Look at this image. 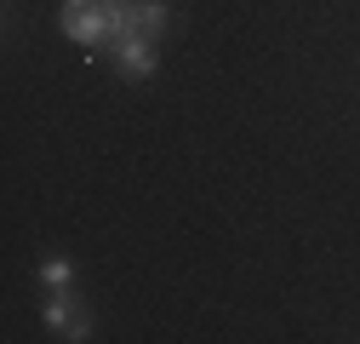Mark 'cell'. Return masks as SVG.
Instances as JSON below:
<instances>
[{
	"label": "cell",
	"instance_id": "obj_5",
	"mask_svg": "<svg viewBox=\"0 0 360 344\" xmlns=\"http://www.w3.org/2000/svg\"><path fill=\"white\" fill-rule=\"evenodd\" d=\"M40 281H46V287L58 293V287H69V281H75V270L63 264V258H52V264H40Z\"/></svg>",
	"mask_w": 360,
	"mask_h": 344
},
{
	"label": "cell",
	"instance_id": "obj_1",
	"mask_svg": "<svg viewBox=\"0 0 360 344\" xmlns=\"http://www.w3.org/2000/svg\"><path fill=\"white\" fill-rule=\"evenodd\" d=\"M126 0H63V35L80 47H115Z\"/></svg>",
	"mask_w": 360,
	"mask_h": 344
},
{
	"label": "cell",
	"instance_id": "obj_4",
	"mask_svg": "<svg viewBox=\"0 0 360 344\" xmlns=\"http://www.w3.org/2000/svg\"><path fill=\"white\" fill-rule=\"evenodd\" d=\"M172 23V12L160 6V0H126V6H120V35H160Z\"/></svg>",
	"mask_w": 360,
	"mask_h": 344
},
{
	"label": "cell",
	"instance_id": "obj_3",
	"mask_svg": "<svg viewBox=\"0 0 360 344\" xmlns=\"http://www.w3.org/2000/svg\"><path fill=\"white\" fill-rule=\"evenodd\" d=\"M46 327H52L58 338H92V321H86V310L69 298V287L52 293V305H46Z\"/></svg>",
	"mask_w": 360,
	"mask_h": 344
},
{
	"label": "cell",
	"instance_id": "obj_2",
	"mask_svg": "<svg viewBox=\"0 0 360 344\" xmlns=\"http://www.w3.org/2000/svg\"><path fill=\"white\" fill-rule=\"evenodd\" d=\"M115 63H120V80L155 75V40H149V35H120V40H115Z\"/></svg>",
	"mask_w": 360,
	"mask_h": 344
}]
</instances>
